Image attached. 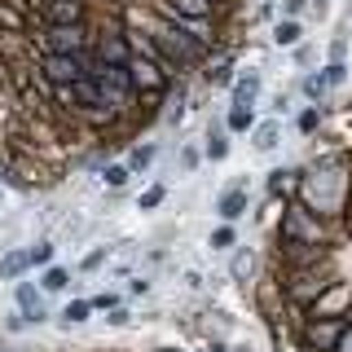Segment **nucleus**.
<instances>
[{
  "instance_id": "obj_42",
  "label": "nucleus",
  "mask_w": 352,
  "mask_h": 352,
  "mask_svg": "<svg viewBox=\"0 0 352 352\" xmlns=\"http://www.w3.org/2000/svg\"><path fill=\"white\" fill-rule=\"evenodd\" d=\"M335 352H352V322H344V335H339Z\"/></svg>"
},
{
  "instance_id": "obj_12",
  "label": "nucleus",
  "mask_w": 352,
  "mask_h": 352,
  "mask_svg": "<svg viewBox=\"0 0 352 352\" xmlns=\"http://www.w3.org/2000/svg\"><path fill=\"white\" fill-rule=\"evenodd\" d=\"M348 304H352V278L339 273V278L313 300V308H308L304 317H348Z\"/></svg>"
},
{
  "instance_id": "obj_10",
  "label": "nucleus",
  "mask_w": 352,
  "mask_h": 352,
  "mask_svg": "<svg viewBox=\"0 0 352 352\" xmlns=\"http://www.w3.org/2000/svg\"><path fill=\"white\" fill-rule=\"evenodd\" d=\"M128 75H132V93H137V102H141V97H168L172 93V75L163 71V66L146 62V58H132Z\"/></svg>"
},
{
  "instance_id": "obj_35",
  "label": "nucleus",
  "mask_w": 352,
  "mask_h": 352,
  "mask_svg": "<svg viewBox=\"0 0 352 352\" xmlns=\"http://www.w3.org/2000/svg\"><path fill=\"white\" fill-rule=\"evenodd\" d=\"M27 317L18 313V308H9V313H0V335H9V339H18V335H27Z\"/></svg>"
},
{
  "instance_id": "obj_46",
  "label": "nucleus",
  "mask_w": 352,
  "mask_h": 352,
  "mask_svg": "<svg viewBox=\"0 0 352 352\" xmlns=\"http://www.w3.org/2000/svg\"><path fill=\"white\" fill-rule=\"evenodd\" d=\"M234 352H256V348H251V344H234Z\"/></svg>"
},
{
  "instance_id": "obj_19",
  "label": "nucleus",
  "mask_w": 352,
  "mask_h": 352,
  "mask_svg": "<svg viewBox=\"0 0 352 352\" xmlns=\"http://www.w3.org/2000/svg\"><path fill=\"white\" fill-rule=\"evenodd\" d=\"M330 110H335V106H300V110H295V132H300V137L304 141H313V137H322V132H326V119H330Z\"/></svg>"
},
{
  "instance_id": "obj_16",
  "label": "nucleus",
  "mask_w": 352,
  "mask_h": 352,
  "mask_svg": "<svg viewBox=\"0 0 352 352\" xmlns=\"http://www.w3.org/2000/svg\"><path fill=\"white\" fill-rule=\"evenodd\" d=\"M159 159H163V146H159V141H132V146L124 150V163H128L132 176H150Z\"/></svg>"
},
{
  "instance_id": "obj_31",
  "label": "nucleus",
  "mask_w": 352,
  "mask_h": 352,
  "mask_svg": "<svg viewBox=\"0 0 352 352\" xmlns=\"http://www.w3.org/2000/svg\"><path fill=\"white\" fill-rule=\"evenodd\" d=\"M322 75H326L330 93H339V88L352 84V62H322Z\"/></svg>"
},
{
  "instance_id": "obj_36",
  "label": "nucleus",
  "mask_w": 352,
  "mask_h": 352,
  "mask_svg": "<svg viewBox=\"0 0 352 352\" xmlns=\"http://www.w3.org/2000/svg\"><path fill=\"white\" fill-rule=\"evenodd\" d=\"M88 300H93V313H110V308L124 304V291H115V286H102V291L88 295Z\"/></svg>"
},
{
  "instance_id": "obj_25",
  "label": "nucleus",
  "mask_w": 352,
  "mask_h": 352,
  "mask_svg": "<svg viewBox=\"0 0 352 352\" xmlns=\"http://www.w3.org/2000/svg\"><path fill=\"white\" fill-rule=\"evenodd\" d=\"M31 273V264H27V247H5L0 251V282H22Z\"/></svg>"
},
{
  "instance_id": "obj_43",
  "label": "nucleus",
  "mask_w": 352,
  "mask_h": 352,
  "mask_svg": "<svg viewBox=\"0 0 352 352\" xmlns=\"http://www.w3.org/2000/svg\"><path fill=\"white\" fill-rule=\"evenodd\" d=\"M146 264H168V247H150L146 251Z\"/></svg>"
},
{
  "instance_id": "obj_38",
  "label": "nucleus",
  "mask_w": 352,
  "mask_h": 352,
  "mask_svg": "<svg viewBox=\"0 0 352 352\" xmlns=\"http://www.w3.org/2000/svg\"><path fill=\"white\" fill-rule=\"evenodd\" d=\"M102 317H106V326H110V330H124V326H132V308H128V304L110 308V313H102Z\"/></svg>"
},
{
  "instance_id": "obj_8",
  "label": "nucleus",
  "mask_w": 352,
  "mask_h": 352,
  "mask_svg": "<svg viewBox=\"0 0 352 352\" xmlns=\"http://www.w3.org/2000/svg\"><path fill=\"white\" fill-rule=\"evenodd\" d=\"M14 308L22 317H27V326L36 330V326H49L53 317V308H49V295L40 291V282H31V278H22V282H14Z\"/></svg>"
},
{
  "instance_id": "obj_4",
  "label": "nucleus",
  "mask_w": 352,
  "mask_h": 352,
  "mask_svg": "<svg viewBox=\"0 0 352 352\" xmlns=\"http://www.w3.org/2000/svg\"><path fill=\"white\" fill-rule=\"evenodd\" d=\"M31 44H36V53L75 58V53L93 49V22H88V27H31Z\"/></svg>"
},
{
  "instance_id": "obj_2",
  "label": "nucleus",
  "mask_w": 352,
  "mask_h": 352,
  "mask_svg": "<svg viewBox=\"0 0 352 352\" xmlns=\"http://www.w3.org/2000/svg\"><path fill=\"white\" fill-rule=\"evenodd\" d=\"M344 238V229L326 225L322 216H313L308 207L295 198V203L282 207L278 225H273V247H317V251H335V242Z\"/></svg>"
},
{
  "instance_id": "obj_32",
  "label": "nucleus",
  "mask_w": 352,
  "mask_h": 352,
  "mask_svg": "<svg viewBox=\"0 0 352 352\" xmlns=\"http://www.w3.org/2000/svg\"><path fill=\"white\" fill-rule=\"evenodd\" d=\"M150 291H154V273H146V269H137V273L128 278V286H124L128 300H146Z\"/></svg>"
},
{
  "instance_id": "obj_6",
  "label": "nucleus",
  "mask_w": 352,
  "mask_h": 352,
  "mask_svg": "<svg viewBox=\"0 0 352 352\" xmlns=\"http://www.w3.org/2000/svg\"><path fill=\"white\" fill-rule=\"evenodd\" d=\"M212 212H216L220 225H242V216L251 212V176L247 172L234 176V181L216 194V207H212Z\"/></svg>"
},
{
  "instance_id": "obj_3",
  "label": "nucleus",
  "mask_w": 352,
  "mask_h": 352,
  "mask_svg": "<svg viewBox=\"0 0 352 352\" xmlns=\"http://www.w3.org/2000/svg\"><path fill=\"white\" fill-rule=\"evenodd\" d=\"M278 278H282V291H286V308L295 317H304L317 295L339 278V269H335V260H326V264H308V269H278Z\"/></svg>"
},
{
  "instance_id": "obj_23",
  "label": "nucleus",
  "mask_w": 352,
  "mask_h": 352,
  "mask_svg": "<svg viewBox=\"0 0 352 352\" xmlns=\"http://www.w3.org/2000/svg\"><path fill=\"white\" fill-rule=\"evenodd\" d=\"M269 40H273V49L291 53L295 44H304V40H308V31H304V22H291V18H273V31H269Z\"/></svg>"
},
{
  "instance_id": "obj_26",
  "label": "nucleus",
  "mask_w": 352,
  "mask_h": 352,
  "mask_svg": "<svg viewBox=\"0 0 352 352\" xmlns=\"http://www.w3.org/2000/svg\"><path fill=\"white\" fill-rule=\"evenodd\" d=\"M27 264H31V273H40V269H49V264H58V238L40 234L36 242H27Z\"/></svg>"
},
{
  "instance_id": "obj_1",
  "label": "nucleus",
  "mask_w": 352,
  "mask_h": 352,
  "mask_svg": "<svg viewBox=\"0 0 352 352\" xmlns=\"http://www.w3.org/2000/svg\"><path fill=\"white\" fill-rule=\"evenodd\" d=\"M300 203L313 216H322L326 225L348 229V216H352V150L330 146L317 159L304 163Z\"/></svg>"
},
{
  "instance_id": "obj_45",
  "label": "nucleus",
  "mask_w": 352,
  "mask_h": 352,
  "mask_svg": "<svg viewBox=\"0 0 352 352\" xmlns=\"http://www.w3.org/2000/svg\"><path fill=\"white\" fill-rule=\"evenodd\" d=\"M313 18H317V22L330 18V0H313Z\"/></svg>"
},
{
  "instance_id": "obj_21",
  "label": "nucleus",
  "mask_w": 352,
  "mask_h": 352,
  "mask_svg": "<svg viewBox=\"0 0 352 352\" xmlns=\"http://www.w3.org/2000/svg\"><path fill=\"white\" fill-rule=\"evenodd\" d=\"M53 322H58L62 330H80V326H88V322H93V300H88V295H71V300H66V308L53 317Z\"/></svg>"
},
{
  "instance_id": "obj_49",
  "label": "nucleus",
  "mask_w": 352,
  "mask_h": 352,
  "mask_svg": "<svg viewBox=\"0 0 352 352\" xmlns=\"http://www.w3.org/2000/svg\"><path fill=\"white\" fill-rule=\"evenodd\" d=\"M154 352H168V348H154Z\"/></svg>"
},
{
  "instance_id": "obj_9",
  "label": "nucleus",
  "mask_w": 352,
  "mask_h": 352,
  "mask_svg": "<svg viewBox=\"0 0 352 352\" xmlns=\"http://www.w3.org/2000/svg\"><path fill=\"white\" fill-rule=\"evenodd\" d=\"M198 80H203L207 93H216V88H234V80H238V53L225 49V44H216V49L207 53V62H203V71H198Z\"/></svg>"
},
{
  "instance_id": "obj_27",
  "label": "nucleus",
  "mask_w": 352,
  "mask_h": 352,
  "mask_svg": "<svg viewBox=\"0 0 352 352\" xmlns=\"http://www.w3.org/2000/svg\"><path fill=\"white\" fill-rule=\"evenodd\" d=\"M128 181H132V172H128V163L124 159H110L102 172H97V185H102L106 194H124L128 190Z\"/></svg>"
},
{
  "instance_id": "obj_14",
  "label": "nucleus",
  "mask_w": 352,
  "mask_h": 352,
  "mask_svg": "<svg viewBox=\"0 0 352 352\" xmlns=\"http://www.w3.org/2000/svg\"><path fill=\"white\" fill-rule=\"evenodd\" d=\"M203 159L207 163H225L229 154H234V137H229V128H225V115H212L207 119V128H203Z\"/></svg>"
},
{
  "instance_id": "obj_37",
  "label": "nucleus",
  "mask_w": 352,
  "mask_h": 352,
  "mask_svg": "<svg viewBox=\"0 0 352 352\" xmlns=\"http://www.w3.org/2000/svg\"><path fill=\"white\" fill-rule=\"evenodd\" d=\"M313 14V0H278V18H291V22H304Z\"/></svg>"
},
{
  "instance_id": "obj_39",
  "label": "nucleus",
  "mask_w": 352,
  "mask_h": 352,
  "mask_svg": "<svg viewBox=\"0 0 352 352\" xmlns=\"http://www.w3.org/2000/svg\"><path fill=\"white\" fill-rule=\"evenodd\" d=\"M326 62H348V36H330V44H326Z\"/></svg>"
},
{
  "instance_id": "obj_15",
  "label": "nucleus",
  "mask_w": 352,
  "mask_h": 352,
  "mask_svg": "<svg viewBox=\"0 0 352 352\" xmlns=\"http://www.w3.org/2000/svg\"><path fill=\"white\" fill-rule=\"evenodd\" d=\"M260 97H264V71H260V66L238 71L234 88H229V106H251V110H260Z\"/></svg>"
},
{
  "instance_id": "obj_11",
  "label": "nucleus",
  "mask_w": 352,
  "mask_h": 352,
  "mask_svg": "<svg viewBox=\"0 0 352 352\" xmlns=\"http://www.w3.org/2000/svg\"><path fill=\"white\" fill-rule=\"evenodd\" d=\"M264 269H269V260H264L260 251L251 247V242H238V247L229 251V269H225V273H229V282H238L242 291H251Z\"/></svg>"
},
{
  "instance_id": "obj_30",
  "label": "nucleus",
  "mask_w": 352,
  "mask_h": 352,
  "mask_svg": "<svg viewBox=\"0 0 352 352\" xmlns=\"http://www.w3.org/2000/svg\"><path fill=\"white\" fill-rule=\"evenodd\" d=\"M168 203V181H150L146 190L137 194V212H159Z\"/></svg>"
},
{
  "instance_id": "obj_13",
  "label": "nucleus",
  "mask_w": 352,
  "mask_h": 352,
  "mask_svg": "<svg viewBox=\"0 0 352 352\" xmlns=\"http://www.w3.org/2000/svg\"><path fill=\"white\" fill-rule=\"evenodd\" d=\"M300 181H304V163H278V168L264 176V194L282 198V203H295L300 198Z\"/></svg>"
},
{
  "instance_id": "obj_40",
  "label": "nucleus",
  "mask_w": 352,
  "mask_h": 352,
  "mask_svg": "<svg viewBox=\"0 0 352 352\" xmlns=\"http://www.w3.org/2000/svg\"><path fill=\"white\" fill-rule=\"evenodd\" d=\"M273 18H278V5H269V0H260V5H256V14L247 18V27H251V22H273Z\"/></svg>"
},
{
  "instance_id": "obj_28",
  "label": "nucleus",
  "mask_w": 352,
  "mask_h": 352,
  "mask_svg": "<svg viewBox=\"0 0 352 352\" xmlns=\"http://www.w3.org/2000/svg\"><path fill=\"white\" fill-rule=\"evenodd\" d=\"M238 242H242L238 225H220V220H216V229L207 234V251H212V256H229V251H234Z\"/></svg>"
},
{
  "instance_id": "obj_7",
  "label": "nucleus",
  "mask_w": 352,
  "mask_h": 352,
  "mask_svg": "<svg viewBox=\"0 0 352 352\" xmlns=\"http://www.w3.org/2000/svg\"><path fill=\"white\" fill-rule=\"evenodd\" d=\"M40 27H88L93 0H40Z\"/></svg>"
},
{
  "instance_id": "obj_22",
  "label": "nucleus",
  "mask_w": 352,
  "mask_h": 352,
  "mask_svg": "<svg viewBox=\"0 0 352 352\" xmlns=\"http://www.w3.org/2000/svg\"><path fill=\"white\" fill-rule=\"evenodd\" d=\"M203 146L198 141H176V150H172V172L176 176H198V168H203Z\"/></svg>"
},
{
  "instance_id": "obj_20",
  "label": "nucleus",
  "mask_w": 352,
  "mask_h": 352,
  "mask_svg": "<svg viewBox=\"0 0 352 352\" xmlns=\"http://www.w3.org/2000/svg\"><path fill=\"white\" fill-rule=\"evenodd\" d=\"M36 282H40V291L53 300V295L75 291V269H66V264H49V269H40V273H36Z\"/></svg>"
},
{
  "instance_id": "obj_24",
  "label": "nucleus",
  "mask_w": 352,
  "mask_h": 352,
  "mask_svg": "<svg viewBox=\"0 0 352 352\" xmlns=\"http://www.w3.org/2000/svg\"><path fill=\"white\" fill-rule=\"evenodd\" d=\"M115 260V247H110V242H93V247L84 251L80 260H75V273H80V278H93V273H106V264Z\"/></svg>"
},
{
  "instance_id": "obj_47",
  "label": "nucleus",
  "mask_w": 352,
  "mask_h": 352,
  "mask_svg": "<svg viewBox=\"0 0 352 352\" xmlns=\"http://www.w3.org/2000/svg\"><path fill=\"white\" fill-rule=\"evenodd\" d=\"M106 352H132V348H106Z\"/></svg>"
},
{
  "instance_id": "obj_50",
  "label": "nucleus",
  "mask_w": 352,
  "mask_h": 352,
  "mask_svg": "<svg viewBox=\"0 0 352 352\" xmlns=\"http://www.w3.org/2000/svg\"><path fill=\"white\" fill-rule=\"evenodd\" d=\"M269 5H278V0H269Z\"/></svg>"
},
{
  "instance_id": "obj_33",
  "label": "nucleus",
  "mask_w": 352,
  "mask_h": 352,
  "mask_svg": "<svg viewBox=\"0 0 352 352\" xmlns=\"http://www.w3.org/2000/svg\"><path fill=\"white\" fill-rule=\"evenodd\" d=\"M291 110H295V84H291V88H278V93L269 97V115H273V119H286Z\"/></svg>"
},
{
  "instance_id": "obj_18",
  "label": "nucleus",
  "mask_w": 352,
  "mask_h": 352,
  "mask_svg": "<svg viewBox=\"0 0 352 352\" xmlns=\"http://www.w3.org/2000/svg\"><path fill=\"white\" fill-rule=\"evenodd\" d=\"M295 93H300L308 106H330V84H326L322 66H313V71H304L300 80H295Z\"/></svg>"
},
{
  "instance_id": "obj_51",
  "label": "nucleus",
  "mask_w": 352,
  "mask_h": 352,
  "mask_svg": "<svg viewBox=\"0 0 352 352\" xmlns=\"http://www.w3.org/2000/svg\"><path fill=\"white\" fill-rule=\"evenodd\" d=\"M0 352H5V344H0Z\"/></svg>"
},
{
  "instance_id": "obj_17",
  "label": "nucleus",
  "mask_w": 352,
  "mask_h": 352,
  "mask_svg": "<svg viewBox=\"0 0 352 352\" xmlns=\"http://www.w3.org/2000/svg\"><path fill=\"white\" fill-rule=\"evenodd\" d=\"M247 141H251V150H256V154H278L282 150V119H273V115L260 119V124L247 132Z\"/></svg>"
},
{
  "instance_id": "obj_5",
  "label": "nucleus",
  "mask_w": 352,
  "mask_h": 352,
  "mask_svg": "<svg viewBox=\"0 0 352 352\" xmlns=\"http://www.w3.org/2000/svg\"><path fill=\"white\" fill-rule=\"evenodd\" d=\"M251 308H256V317H264V322H282V317H291V308H286V291H282V278H278V269H264L256 286H251Z\"/></svg>"
},
{
  "instance_id": "obj_29",
  "label": "nucleus",
  "mask_w": 352,
  "mask_h": 352,
  "mask_svg": "<svg viewBox=\"0 0 352 352\" xmlns=\"http://www.w3.org/2000/svg\"><path fill=\"white\" fill-rule=\"evenodd\" d=\"M260 124V115L251 106H229L225 110V128H229V137H242V132H251Z\"/></svg>"
},
{
  "instance_id": "obj_34",
  "label": "nucleus",
  "mask_w": 352,
  "mask_h": 352,
  "mask_svg": "<svg viewBox=\"0 0 352 352\" xmlns=\"http://www.w3.org/2000/svg\"><path fill=\"white\" fill-rule=\"evenodd\" d=\"M291 62H295V71H313V66H317V44L313 40H304V44H295V49H291Z\"/></svg>"
},
{
  "instance_id": "obj_44",
  "label": "nucleus",
  "mask_w": 352,
  "mask_h": 352,
  "mask_svg": "<svg viewBox=\"0 0 352 352\" xmlns=\"http://www.w3.org/2000/svg\"><path fill=\"white\" fill-rule=\"evenodd\" d=\"M185 286H190V291H203V273L190 269V273H185Z\"/></svg>"
},
{
  "instance_id": "obj_41",
  "label": "nucleus",
  "mask_w": 352,
  "mask_h": 352,
  "mask_svg": "<svg viewBox=\"0 0 352 352\" xmlns=\"http://www.w3.org/2000/svg\"><path fill=\"white\" fill-rule=\"evenodd\" d=\"M203 352H234V344H229L225 335H212V339L203 344Z\"/></svg>"
},
{
  "instance_id": "obj_48",
  "label": "nucleus",
  "mask_w": 352,
  "mask_h": 352,
  "mask_svg": "<svg viewBox=\"0 0 352 352\" xmlns=\"http://www.w3.org/2000/svg\"><path fill=\"white\" fill-rule=\"evenodd\" d=\"M0 198H5V185H0Z\"/></svg>"
}]
</instances>
